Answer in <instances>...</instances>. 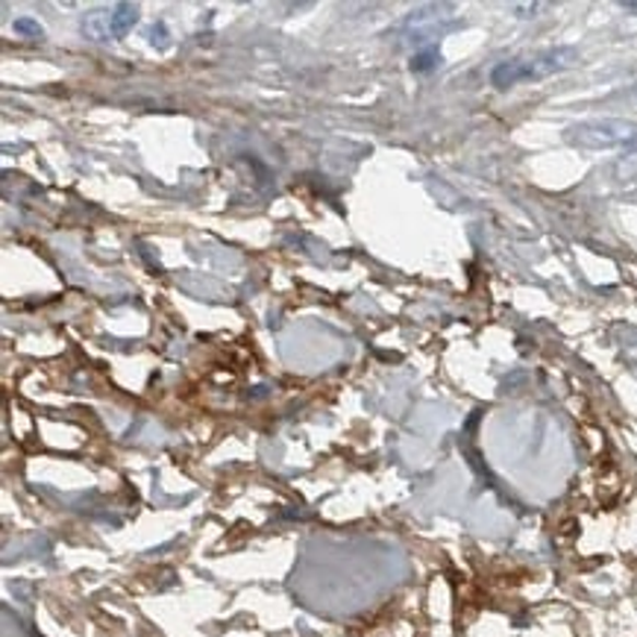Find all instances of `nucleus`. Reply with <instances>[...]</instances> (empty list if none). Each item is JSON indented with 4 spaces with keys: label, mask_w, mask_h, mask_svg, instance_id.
Segmentation results:
<instances>
[{
    "label": "nucleus",
    "mask_w": 637,
    "mask_h": 637,
    "mask_svg": "<svg viewBox=\"0 0 637 637\" xmlns=\"http://www.w3.org/2000/svg\"><path fill=\"white\" fill-rule=\"evenodd\" d=\"M576 59H579V54L573 47H553V50H544L538 57L508 59V62H499L491 71V83L497 85V89H511V85L529 83V80H544V76H553L558 71L573 68Z\"/></svg>",
    "instance_id": "f257e3e1"
},
{
    "label": "nucleus",
    "mask_w": 637,
    "mask_h": 637,
    "mask_svg": "<svg viewBox=\"0 0 637 637\" xmlns=\"http://www.w3.org/2000/svg\"><path fill=\"white\" fill-rule=\"evenodd\" d=\"M567 141L585 151H632L637 148V123L623 118L585 121L567 132Z\"/></svg>",
    "instance_id": "f03ea898"
},
{
    "label": "nucleus",
    "mask_w": 637,
    "mask_h": 637,
    "mask_svg": "<svg viewBox=\"0 0 637 637\" xmlns=\"http://www.w3.org/2000/svg\"><path fill=\"white\" fill-rule=\"evenodd\" d=\"M139 21V7L115 3L109 10H94L83 19V36L92 42H115L123 38Z\"/></svg>",
    "instance_id": "7ed1b4c3"
},
{
    "label": "nucleus",
    "mask_w": 637,
    "mask_h": 637,
    "mask_svg": "<svg viewBox=\"0 0 637 637\" xmlns=\"http://www.w3.org/2000/svg\"><path fill=\"white\" fill-rule=\"evenodd\" d=\"M438 66H440V54L435 50V47H429V50H421V54H414L412 57L414 74H429V71H435Z\"/></svg>",
    "instance_id": "20e7f679"
},
{
    "label": "nucleus",
    "mask_w": 637,
    "mask_h": 637,
    "mask_svg": "<svg viewBox=\"0 0 637 637\" xmlns=\"http://www.w3.org/2000/svg\"><path fill=\"white\" fill-rule=\"evenodd\" d=\"M15 33H24V36L42 38V27H38L36 21H30V19H19V21H15Z\"/></svg>",
    "instance_id": "39448f33"
},
{
    "label": "nucleus",
    "mask_w": 637,
    "mask_h": 637,
    "mask_svg": "<svg viewBox=\"0 0 637 637\" xmlns=\"http://www.w3.org/2000/svg\"><path fill=\"white\" fill-rule=\"evenodd\" d=\"M623 10H626L632 19H637V0H632V3H623Z\"/></svg>",
    "instance_id": "423d86ee"
},
{
    "label": "nucleus",
    "mask_w": 637,
    "mask_h": 637,
    "mask_svg": "<svg viewBox=\"0 0 637 637\" xmlns=\"http://www.w3.org/2000/svg\"><path fill=\"white\" fill-rule=\"evenodd\" d=\"M628 97H635V101H637V85H635V89H632V92H628Z\"/></svg>",
    "instance_id": "0eeeda50"
}]
</instances>
